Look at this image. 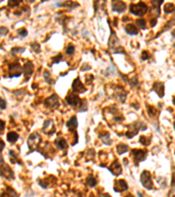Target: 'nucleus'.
Returning <instances> with one entry per match:
<instances>
[{
	"mask_svg": "<svg viewBox=\"0 0 175 197\" xmlns=\"http://www.w3.org/2000/svg\"><path fill=\"white\" fill-rule=\"evenodd\" d=\"M109 47L116 54H124V48L120 46V42L116 34L112 29H110V36L109 39Z\"/></svg>",
	"mask_w": 175,
	"mask_h": 197,
	"instance_id": "1",
	"label": "nucleus"
},
{
	"mask_svg": "<svg viewBox=\"0 0 175 197\" xmlns=\"http://www.w3.org/2000/svg\"><path fill=\"white\" fill-rule=\"evenodd\" d=\"M147 11H148V6L146 5V4H144L143 2H139L137 4H131L130 5L131 13L138 17L144 16L147 12Z\"/></svg>",
	"mask_w": 175,
	"mask_h": 197,
	"instance_id": "2",
	"label": "nucleus"
},
{
	"mask_svg": "<svg viewBox=\"0 0 175 197\" xmlns=\"http://www.w3.org/2000/svg\"><path fill=\"white\" fill-rule=\"evenodd\" d=\"M129 128H130V130L125 133L128 139H132L134 136H136L138 133L139 130H144L147 129L146 125L142 122H134L131 126H129Z\"/></svg>",
	"mask_w": 175,
	"mask_h": 197,
	"instance_id": "3",
	"label": "nucleus"
},
{
	"mask_svg": "<svg viewBox=\"0 0 175 197\" xmlns=\"http://www.w3.org/2000/svg\"><path fill=\"white\" fill-rule=\"evenodd\" d=\"M140 181L142 183V186L146 188L148 190H151L153 188V183H152V175H151V173L149 171H144L142 174H141V176H140Z\"/></svg>",
	"mask_w": 175,
	"mask_h": 197,
	"instance_id": "4",
	"label": "nucleus"
},
{
	"mask_svg": "<svg viewBox=\"0 0 175 197\" xmlns=\"http://www.w3.org/2000/svg\"><path fill=\"white\" fill-rule=\"evenodd\" d=\"M40 143V136L38 135L37 133H33L29 136L27 145H28L29 150H30V152H33L36 148H38Z\"/></svg>",
	"mask_w": 175,
	"mask_h": 197,
	"instance_id": "5",
	"label": "nucleus"
},
{
	"mask_svg": "<svg viewBox=\"0 0 175 197\" xmlns=\"http://www.w3.org/2000/svg\"><path fill=\"white\" fill-rule=\"evenodd\" d=\"M131 154H132L134 162L136 163V165H137V163L142 162L146 159L147 151L146 150H140V149H132Z\"/></svg>",
	"mask_w": 175,
	"mask_h": 197,
	"instance_id": "6",
	"label": "nucleus"
},
{
	"mask_svg": "<svg viewBox=\"0 0 175 197\" xmlns=\"http://www.w3.org/2000/svg\"><path fill=\"white\" fill-rule=\"evenodd\" d=\"M22 74V69L20 65L17 62L9 65V77H18Z\"/></svg>",
	"mask_w": 175,
	"mask_h": 197,
	"instance_id": "7",
	"label": "nucleus"
},
{
	"mask_svg": "<svg viewBox=\"0 0 175 197\" xmlns=\"http://www.w3.org/2000/svg\"><path fill=\"white\" fill-rule=\"evenodd\" d=\"M45 106L50 109H56L59 106V97L56 94H53L51 96L46 98L45 101Z\"/></svg>",
	"mask_w": 175,
	"mask_h": 197,
	"instance_id": "8",
	"label": "nucleus"
},
{
	"mask_svg": "<svg viewBox=\"0 0 175 197\" xmlns=\"http://www.w3.org/2000/svg\"><path fill=\"white\" fill-rule=\"evenodd\" d=\"M66 102L68 103V105H71V106H76V105H80L81 104V98L74 94V93H69L67 96H66Z\"/></svg>",
	"mask_w": 175,
	"mask_h": 197,
	"instance_id": "9",
	"label": "nucleus"
},
{
	"mask_svg": "<svg viewBox=\"0 0 175 197\" xmlns=\"http://www.w3.org/2000/svg\"><path fill=\"white\" fill-rule=\"evenodd\" d=\"M111 7L114 12H116L118 13H123L126 11V4L122 1H112Z\"/></svg>",
	"mask_w": 175,
	"mask_h": 197,
	"instance_id": "10",
	"label": "nucleus"
},
{
	"mask_svg": "<svg viewBox=\"0 0 175 197\" xmlns=\"http://www.w3.org/2000/svg\"><path fill=\"white\" fill-rule=\"evenodd\" d=\"M108 169L115 176H118V175L122 174V167H121V165H120V163L118 162V160H115L111 164V165L109 167Z\"/></svg>",
	"mask_w": 175,
	"mask_h": 197,
	"instance_id": "11",
	"label": "nucleus"
},
{
	"mask_svg": "<svg viewBox=\"0 0 175 197\" xmlns=\"http://www.w3.org/2000/svg\"><path fill=\"white\" fill-rule=\"evenodd\" d=\"M1 176L7 179V180H13L14 179V174L12 170L9 167V166L1 165Z\"/></svg>",
	"mask_w": 175,
	"mask_h": 197,
	"instance_id": "12",
	"label": "nucleus"
},
{
	"mask_svg": "<svg viewBox=\"0 0 175 197\" xmlns=\"http://www.w3.org/2000/svg\"><path fill=\"white\" fill-rule=\"evenodd\" d=\"M128 184L126 183V181L124 180H118L115 181V185H114V191L116 193H120L123 191H126L128 189Z\"/></svg>",
	"mask_w": 175,
	"mask_h": 197,
	"instance_id": "13",
	"label": "nucleus"
},
{
	"mask_svg": "<svg viewBox=\"0 0 175 197\" xmlns=\"http://www.w3.org/2000/svg\"><path fill=\"white\" fill-rule=\"evenodd\" d=\"M72 89L74 92L75 93H84L87 89L84 87V85L81 83V82L80 81L79 78H76L72 84Z\"/></svg>",
	"mask_w": 175,
	"mask_h": 197,
	"instance_id": "14",
	"label": "nucleus"
},
{
	"mask_svg": "<svg viewBox=\"0 0 175 197\" xmlns=\"http://www.w3.org/2000/svg\"><path fill=\"white\" fill-rule=\"evenodd\" d=\"M33 64L32 61H26V63L24 65V74L25 76H26V80L25 81H28L29 80V77H30L33 73Z\"/></svg>",
	"mask_w": 175,
	"mask_h": 197,
	"instance_id": "15",
	"label": "nucleus"
},
{
	"mask_svg": "<svg viewBox=\"0 0 175 197\" xmlns=\"http://www.w3.org/2000/svg\"><path fill=\"white\" fill-rule=\"evenodd\" d=\"M152 90H154L159 97H163L165 94V85L163 82H155L152 87Z\"/></svg>",
	"mask_w": 175,
	"mask_h": 197,
	"instance_id": "16",
	"label": "nucleus"
},
{
	"mask_svg": "<svg viewBox=\"0 0 175 197\" xmlns=\"http://www.w3.org/2000/svg\"><path fill=\"white\" fill-rule=\"evenodd\" d=\"M77 126H78V121H77V118H76L75 116L72 117L67 122V127L68 128V130H69L70 131L75 130L76 128H77Z\"/></svg>",
	"mask_w": 175,
	"mask_h": 197,
	"instance_id": "17",
	"label": "nucleus"
},
{
	"mask_svg": "<svg viewBox=\"0 0 175 197\" xmlns=\"http://www.w3.org/2000/svg\"><path fill=\"white\" fill-rule=\"evenodd\" d=\"M124 31L129 35H137L138 34L137 27H136L133 24H128L124 27Z\"/></svg>",
	"mask_w": 175,
	"mask_h": 197,
	"instance_id": "18",
	"label": "nucleus"
},
{
	"mask_svg": "<svg viewBox=\"0 0 175 197\" xmlns=\"http://www.w3.org/2000/svg\"><path fill=\"white\" fill-rule=\"evenodd\" d=\"M1 197H18V194L12 187H7L6 189L2 193Z\"/></svg>",
	"mask_w": 175,
	"mask_h": 197,
	"instance_id": "19",
	"label": "nucleus"
},
{
	"mask_svg": "<svg viewBox=\"0 0 175 197\" xmlns=\"http://www.w3.org/2000/svg\"><path fill=\"white\" fill-rule=\"evenodd\" d=\"M55 145L59 147L60 149H62V150H65V149H67L68 148V143H67V141L64 139H62V138H59V139H57L56 140H55Z\"/></svg>",
	"mask_w": 175,
	"mask_h": 197,
	"instance_id": "20",
	"label": "nucleus"
},
{
	"mask_svg": "<svg viewBox=\"0 0 175 197\" xmlns=\"http://www.w3.org/2000/svg\"><path fill=\"white\" fill-rule=\"evenodd\" d=\"M118 91H116V96H118L120 101L122 103H124L125 102V99H126V95H127V93L121 88V87H118Z\"/></svg>",
	"mask_w": 175,
	"mask_h": 197,
	"instance_id": "21",
	"label": "nucleus"
},
{
	"mask_svg": "<svg viewBox=\"0 0 175 197\" xmlns=\"http://www.w3.org/2000/svg\"><path fill=\"white\" fill-rule=\"evenodd\" d=\"M128 150H129L128 146L125 145V144H123V143L118 145V146H116V152H118V153L119 155H121L123 153H125L126 152H128Z\"/></svg>",
	"mask_w": 175,
	"mask_h": 197,
	"instance_id": "22",
	"label": "nucleus"
},
{
	"mask_svg": "<svg viewBox=\"0 0 175 197\" xmlns=\"http://www.w3.org/2000/svg\"><path fill=\"white\" fill-rule=\"evenodd\" d=\"M86 182H87V185L89 186V187H94L97 184V181H96V179L93 175L88 176V178L86 179Z\"/></svg>",
	"mask_w": 175,
	"mask_h": 197,
	"instance_id": "23",
	"label": "nucleus"
},
{
	"mask_svg": "<svg viewBox=\"0 0 175 197\" xmlns=\"http://www.w3.org/2000/svg\"><path fill=\"white\" fill-rule=\"evenodd\" d=\"M7 140L10 142V143H15L18 139V135L16 133V132H13V131H11V132H8L7 134Z\"/></svg>",
	"mask_w": 175,
	"mask_h": 197,
	"instance_id": "24",
	"label": "nucleus"
},
{
	"mask_svg": "<svg viewBox=\"0 0 175 197\" xmlns=\"http://www.w3.org/2000/svg\"><path fill=\"white\" fill-rule=\"evenodd\" d=\"M56 5H57L58 6H67V7H68V8H70V9H75V7L79 6V4L75 3V2H72V1L65 2V3H62V4L57 3Z\"/></svg>",
	"mask_w": 175,
	"mask_h": 197,
	"instance_id": "25",
	"label": "nucleus"
},
{
	"mask_svg": "<svg viewBox=\"0 0 175 197\" xmlns=\"http://www.w3.org/2000/svg\"><path fill=\"white\" fill-rule=\"evenodd\" d=\"M99 137H100V139H102V141H103L105 145H107V146L111 145L112 141H111V140H110V139H109V133H108V132H104L103 134L100 135Z\"/></svg>",
	"mask_w": 175,
	"mask_h": 197,
	"instance_id": "26",
	"label": "nucleus"
},
{
	"mask_svg": "<svg viewBox=\"0 0 175 197\" xmlns=\"http://www.w3.org/2000/svg\"><path fill=\"white\" fill-rule=\"evenodd\" d=\"M175 10L174 8V5L171 3H167L165 5V7H164V12L165 13H172L173 11Z\"/></svg>",
	"mask_w": 175,
	"mask_h": 197,
	"instance_id": "27",
	"label": "nucleus"
},
{
	"mask_svg": "<svg viewBox=\"0 0 175 197\" xmlns=\"http://www.w3.org/2000/svg\"><path fill=\"white\" fill-rule=\"evenodd\" d=\"M139 142L144 145V146H149L151 144V138H148V137H145V136H141L140 139H139Z\"/></svg>",
	"mask_w": 175,
	"mask_h": 197,
	"instance_id": "28",
	"label": "nucleus"
},
{
	"mask_svg": "<svg viewBox=\"0 0 175 197\" xmlns=\"http://www.w3.org/2000/svg\"><path fill=\"white\" fill-rule=\"evenodd\" d=\"M9 154H10V158H11V160L12 163H18L19 165H21L22 163L20 162V160H18V157L13 151H9Z\"/></svg>",
	"mask_w": 175,
	"mask_h": 197,
	"instance_id": "29",
	"label": "nucleus"
},
{
	"mask_svg": "<svg viewBox=\"0 0 175 197\" xmlns=\"http://www.w3.org/2000/svg\"><path fill=\"white\" fill-rule=\"evenodd\" d=\"M44 77H45L46 82L48 84H54L55 82L51 78V75H50V73H49L47 70H46V71L44 72Z\"/></svg>",
	"mask_w": 175,
	"mask_h": 197,
	"instance_id": "30",
	"label": "nucleus"
},
{
	"mask_svg": "<svg viewBox=\"0 0 175 197\" xmlns=\"http://www.w3.org/2000/svg\"><path fill=\"white\" fill-rule=\"evenodd\" d=\"M79 111L81 112H85L88 111V104H87V101L85 99H82L81 102V104H80V109Z\"/></svg>",
	"mask_w": 175,
	"mask_h": 197,
	"instance_id": "31",
	"label": "nucleus"
},
{
	"mask_svg": "<svg viewBox=\"0 0 175 197\" xmlns=\"http://www.w3.org/2000/svg\"><path fill=\"white\" fill-rule=\"evenodd\" d=\"M136 25L142 30L146 29V23H145V21L144 19H137L136 21Z\"/></svg>",
	"mask_w": 175,
	"mask_h": 197,
	"instance_id": "32",
	"label": "nucleus"
},
{
	"mask_svg": "<svg viewBox=\"0 0 175 197\" xmlns=\"http://www.w3.org/2000/svg\"><path fill=\"white\" fill-rule=\"evenodd\" d=\"M75 46H74L73 44H69V45L67 47V48H66V53H67L68 54L71 55V54H73L75 53Z\"/></svg>",
	"mask_w": 175,
	"mask_h": 197,
	"instance_id": "33",
	"label": "nucleus"
},
{
	"mask_svg": "<svg viewBox=\"0 0 175 197\" xmlns=\"http://www.w3.org/2000/svg\"><path fill=\"white\" fill-rule=\"evenodd\" d=\"M31 47H32V49H33L36 54L40 53V45H39L38 43H36V42L32 43V44H31Z\"/></svg>",
	"mask_w": 175,
	"mask_h": 197,
	"instance_id": "34",
	"label": "nucleus"
},
{
	"mask_svg": "<svg viewBox=\"0 0 175 197\" xmlns=\"http://www.w3.org/2000/svg\"><path fill=\"white\" fill-rule=\"evenodd\" d=\"M18 35L20 36V37H26V35H27V31H26V29L25 28H20V29H18Z\"/></svg>",
	"mask_w": 175,
	"mask_h": 197,
	"instance_id": "35",
	"label": "nucleus"
},
{
	"mask_svg": "<svg viewBox=\"0 0 175 197\" xmlns=\"http://www.w3.org/2000/svg\"><path fill=\"white\" fill-rule=\"evenodd\" d=\"M25 50V49L24 47H13L12 49V53L13 54H21V53H24Z\"/></svg>",
	"mask_w": 175,
	"mask_h": 197,
	"instance_id": "36",
	"label": "nucleus"
},
{
	"mask_svg": "<svg viewBox=\"0 0 175 197\" xmlns=\"http://www.w3.org/2000/svg\"><path fill=\"white\" fill-rule=\"evenodd\" d=\"M151 57V55H150V54H149V52L148 51H146V50H144L143 53H142V55H141V59L143 60H148L149 58Z\"/></svg>",
	"mask_w": 175,
	"mask_h": 197,
	"instance_id": "37",
	"label": "nucleus"
},
{
	"mask_svg": "<svg viewBox=\"0 0 175 197\" xmlns=\"http://www.w3.org/2000/svg\"><path fill=\"white\" fill-rule=\"evenodd\" d=\"M62 60V55L61 54H57V56L53 58V63H59Z\"/></svg>",
	"mask_w": 175,
	"mask_h": 197,
	"instance_id": "38",
	"label": "nucleus"
},
{
	"mask_svg": "<svg viewBox=\"0 0 175 197\" xmlns=\"http://www.w3.org/2000/svg\"><path fill=\"white\" fill-rule=\"evenodd\" d=\"M19 3H20V1L18 2V1H12V0H11V1L8 2V5H9L11 8H12V7H17V6L19 5Z\"/></svg>",
	"mask_w": 175,
	"mask_h": 197,
	"instance_id": "39",
	"label": "nucleus"
},
{
	"mask_svg": "<svg viewBox=\"0 0 175 197\" xmlns=\"http://www.w3.org/2000/svg\"><path fill=\"white\" fill-rule=\"evenodd\" d=\"M8 34V29L6 27H1V36H5Z\"/></svg>",
	"mask_w": 175,
	"mask_h": 197,
	"instance_id": "40",
	"label": "nucleus"
},
{
	"mask_svg": "<svg viewBox=\"0 0 175 197\" xmlns=\"http://www.w3.org/2000/svg\"><path fill=\"white\" fill-rule=\"evenodd\" d=\"M0 103H1V110H5L6 108V102L3 99V98H1V100H0Z\"/></svg>",
	"mask_w": 175,
	"mask_h": 197,
	"instance_id": "41",
	"label": "nucleus"
},
{
	"mask_svg": "<svg viewBox=\"0 0 175 197\" xmlns=\"http://www.w3.org/2000/svg\"><path fill=\"white\" fill-rule=\"evenodd\" d=\"M148 110H149L150 114L152 113V115H155V113H156V110H155V108H154V107L151 106V107H149V108H148Z\"/></svg>",
	"mask_w": 175,
	"mask_h": 197,
	"instance_id": "42",
	"label": "nucleus"
},
{
	"mask_svg": "<svg viewBox=\"0 0 175 197\" xmlns=\"http://www.w3.org/2000/svg\"><path fill=\"white\" fill-rule=\"evenodd\" d=\"M91 69L90 66H88L87 64H84V67L81 68V71H84L85 69Z\"/></svg>",
	"mask_w": 175,
	"mask_h": 197,
	"instance_id": "43",
	"label": "nucleus"
},
{
	"mask_svg": "<svg viewBox=\"0 0 175 197\" xmlns=\"http://www.w3.org/2000/svg\"><path fill=\"white\" fill-rule=\"evenodd\" d=\"M157 20H156V19H152L151 20V22H150V24H151V26L152 27H153V26H155V25H156V22Z\"/></svg>",
	"mask_w": 175,
	"mask_h": 197,
	"instance_id": "44",
	"label": "nucleus"
},
{
	"mask_svg": "<svg viewBox=\"0 0 175 197\" xmlns=\"http://www.w3.org/2000/svg\"><path fill=\"white\" fill-rule=\"evenodd\" d=\"M0 123H1V132H3V130L5 129V122L3 120L0 121Z\"/></svg>",
	"mask_w": 175,
	"mask_h": 197,
	"instance_id": "45",
	"label": "nucleus"
},
{
	"mask_svg": "<svg viewBox=\"0 0 175 197\" xmlns=\"http://www.w3.org/2000/svg\"><path fill=\"white\" fill-rule=\"evenodd\" d=\"M100 197H111L109 194H107V193H104V194H101V196Z\"/></svg>",
	"mask_w": 175,
	"mask_h": 197,
	"instance_id": "46",
	"label": "nucleus"
},
{
	"mask_svg": "<svg viewBox=\"0 0 175 197\" xmlns=\"http://www.w3.org/2000/svg\"><path fill=\"white\" fill-rule=\"evenodd\" d=\"M0 143H1V149H0V150H1V152H3V150L5 148V144H4L3 140H1V142H0Z\"/></svg>",
	"mask_w": 175,
	"mask_h": 197,
	"instance_id": "47",
	"label": "nucleus"
},
{
	"mask_svg": "<svg viewBox=\"0 0 175 197\" xmlns=\"http://www.w3.org/2000/svg\"><path fill=\"white\" fill-rule=\"evenodd\" d=\"M137 195H138V197H144V195H143L140 192H137Z\"/></svg>",
	"mask_w": 175,
	"mask_h": 197,
	"instance_id": "48",
	"label": "nucleus"
},
{
	"mask_svg": "<svg viewBox=\"0 0 175 197\" xmlns=\"http://www.w3.org/2000/svg\"><path fill=\"white\" fill-rule=\"evenodd\" d=\"M125 197H133V196H132L131 194H128V195H126Z\"/></svg>",
	"mask_w": 175,
	"mask_h": 197,
	"instance_id": "49",
	"label": "nucleus"
},
{
	"mask_svg": "<svg viewBox=\"0 0 175 197\" xmlns=\"http://www.w3.org/2000/svg\"><path fill=\"white\" fill-rule=\"evenodd\" d=\"M90 197H94V195H93V194H90Z\"/></svg>",
	"mask_w": 175,
	"mask_h": 197,
	"instance_id": "50",
	"label": "nucleus"
},
{
	"mask_svg": "<svg viewBox=\"0 0 175 197\" xmlns=\"http://www.w3.org/2000/svg\"><path fill=\"white\" fill-rule=\"evenodd\" d=\"M173 126H174V129H175V122H174V124H173Z\"/></svg>",
	"mask_w": 175,
	"mask_h": 197,
	"instance_id": "51",
	"label": "nucleus"
}]
</instances>
